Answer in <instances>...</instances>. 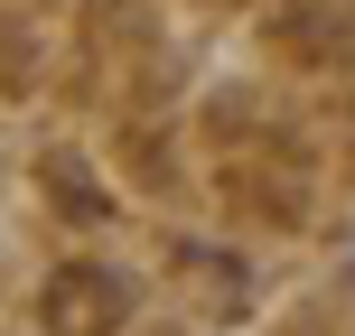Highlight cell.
Wrapping results in <instances>:
<instances>
[{
    "label": "cell",
    "instance_id": "obj_1",
    "mask_svg": "<svg viewBox=\"0 0 355 336\" xmlns=\"http://www.w3.org/2000/svg\"><path fill=\"white\" fill-rule=\"evenodd\" d=\"M47 327L56 336H112L122 327V290L103 271H56L47 281Z\"/></svg>",
    "mask_w": 355,
    "mask_h": 336
}]
</instances>
